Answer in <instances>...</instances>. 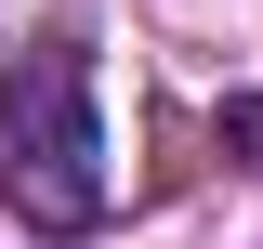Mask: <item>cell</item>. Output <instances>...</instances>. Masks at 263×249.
Returning a JSON list of instances; mask_svg holds the SVG:
<instances>
[{
	"label": "cell",
	"instance_id": "obj_1",
	"mask_svg": "<svg viewBox=\"0 0 263 249\" xmlns=\"http://www.w3.org/2000/svg\"><path fill=\"white\" fill-rule=\"evenodd\" d=\"M0 171H13V210L79 236L105 210V118H92V53L79 39H27L0 53Z\"/></svg>",
	"mask_w": 263,
	"mask_h": 249
},
{
	"label": "cell",
	"instance_id": "obj_2",
	"mask_svg": "<svg viewBox=\"0 0 263 249\" xmlns=\"http://www.w3.org/2000/svg\"><path fill=\"white\" fill-rule=\"evenodd\" d=\"M224 144H237V157L263 171V92H237V105H224Z\"/></svg>",
	"mask_w": 263,
	"mask_h": 249
}]
</instances>
